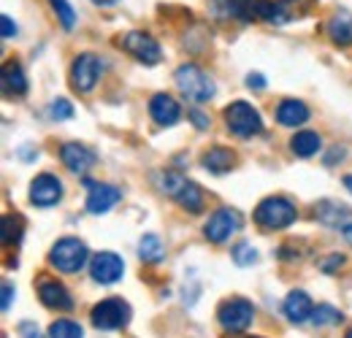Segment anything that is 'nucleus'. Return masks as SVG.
<instances>
[{"label":"nucleus","mask_w":352,"mask_h":338,"mask_svg":"<svg viewBox=\"0 0 352 338\" xmlns=\"http://www.w3.org/2000/svg\"><path fill=\"white\" fill-rule=\"evenodd\" d=\"M174 82H176V89H179L187 100H192V103H206V100H212L214 92H217L212 76H209L206 71H201L198 65H192V63H184V65L176 68Z\"/></svg>","instance_id":"nucleus-1"},{"label":"nucleus","mask_w":352,"mask_h":338,"mask_svg":"<svg viewBox=\"0 0 352 338\" xmlns=\"http://www.w3.org/2000/svg\"><path fill=\"white\" fill-rule=\"evenodd\" d=\"M252 219L263 230H282V227H290L296 222V206L282 195H271V198H263L258 203Z\"/></svg>","instance_id":"nucleus-2"},{"label":"nucleus","mask_w":352,"mask_h":338,"mask_svg":"<svg viewBox=\"0 0 352 338\" xmlns=\"http://www.w3.org/2000/svg\"><path fill=\"white\" fill-rule=\"evenodd\" d=\"M160 190H163L166 195H171L176 203H179L182 209H187V212L198 214L204 209V192H201V187L192 184V181H187V179H184L182 173H176V170L163 173Z\"/></svg>","instance_id":"nucleus-3"},{"label":"nucleus","mask_w":352,"mask_h":338,"mask_svg":"<svg viewBox=\"0 0 352 338\" xmlns=\"http://www.w3.org/2000/svg\"><path fill=\"white\" fill-rule=\"evenodd\" d=\"M89 257V249L85 241H79V238H60L54 247H52V252H49V262L60 271V273H76V271H82L85 268V262H87Z\"/></svg>","instance_id":"nucleus-4"},{"label":"nucleus","mask_w":352,"mask_h":338,"mask_svg":"<svg viewBox=\"0 0 352 338\" xmlns=\"http://www.w3.org/2000/svg\"><path fill=\"white\" fill-rule=\"evenodd\" d=\"M225 125L233 135L239 138H252L263 130V120H261V111L244 100H236L225 109Z\"/></svg>","instance_id":"nucleus-5"},{"label":"nucleus","mask_w":352,"mask_h":338,"mask_svg":"<svg viewBox=\"0 0 352 338\" xmlns=\"http://www.w3.org/2000/svg\"><path fill=\"white\" fill-rule=\"evenodd\" d=\"M89 319L98 330H120L131 322V306L122 297H106L98 306H92Z\"/></svg>","instance_id":"nucleus-6"},{"label":"nucleus","mask_w":352,"mask_h":338,"mask_svg":"<svg viewBox=\"0 0 352 338\" xmlns=\"http://www.w3.org/2000/svg\"><path fill=\"white\" fill-rule=\"evenodd\" d=\"M217 319H220L225 333H244L255 319V306L244 297L222 300L220 308H217Z\"/></svg>","instance_id":"nucleus-7"},{"label":"nucleus","mask_w":352,"mask_h":338,"mask_svg":"<svg viewBox=\"0 0 352 338\" xmlns=\"http://www.w3.org/2000/svg\"><path fill=\"white\" fill-rule=\"evenodd\" d=\"M120 46H122L128 54H133L138 63H144V65H157L160 57H163L160 43L155 41L149 33H141V30L125 33V36L120 38Z\"/></svg>","instance_id":"nucleus-8"},{"label":"nucleus","mask_w":352,"mask_h":338,"mask_svg":"<svg viewBox=\"0 0 352 338\" xmlns=\"http://www.w3.org/2000/svg\"><path fill=\"white\" fill-rule=\"evenodd\" d=\"M239 230H241V214L236 212V209H217L206 219V225H204V236L212 244H225Z\"/></svg>","instance_id":"nucleus-9"},{"label":"nucleus","mask_w":352,"mask_h":338,"mask_svg":"<svg viewBox=\"0 0 352 338\" xmlns=\"http://www.w3.org/2000/svg\"><path fill=\"white\" fill-rule=\"evenodd\" d=\"M100 71H103V65H100L98 54H92V52L79 54L71 63V84H74V89L76 92H92L98 79H100Z\"/></svg>","instance_id":"nucleus-10"},{"label":"nucleus","mask_w":352,"mask_h":338,"mask_svg":"<svg viewBox=\"0 0 352 338\" xmlns=\"http://www.w3.org/2000/svg\"><path fill=\"white\" fill-rule=\"evenodd\" d=\"M63 198V181L54 173H38L30 181V203L38 209H49L57 206Z\"/></svg>","instance_id":"nucleus-11"},{"label":"nucleus","mask_w":352,"mask_h":338,"mask_svg":"<svg viewBox=\"0 0 352 338\" xmlns=\"http://www.w3.org/2000/svg\"><path fill=\"white\" fill-rule=\"evenodd\" d=\"M89 273L98 284H117L125 273V260L114 252H98L89 260Z\"/></svg>","instance_id":"nucleus-12"},{"label":"nucleus","mask_w":352,"mask_h":338,"mask_svg":"<svg viewBox=\"0 0 352 338\" xmlns=\"http://www.w3.org/2000/svg\"><path fill=\"white\" fill-rule=\"evenodd\" d=\"M60 160H63V166L71 170V173H79V176H85L92 166H95V152L85 146V144H79V141H68V144H63L60 146Z\"/></svg>","instance_id":"nucleus-13"},{"label":"nucleus","mask_w":352,"mask_h":338,"mask_svg":"<svg viewBox=\"0 0 352 338\" xmlns=\"http://www.w3.org/2000/svg\"><path fill=\"white\" fill-rule=\"evenodd\" d=\"M89 190L87 195V212L89 214H106L111 212L120 201H122V192H120V187H114V184H95V181H85Z\"/></svg>","instance_id":"nucleus-14"},{"label":"nucleus","mask_w":352,"mask_h":338,"mask_svg":"<svg viewBox=\"0 0 352 338\" xmlns=\"http://www.w3.org/2000/svg\"><path fill=\"white\" fill-rule=\"evenodd\" d=\"M149 114H152V120L160 127H171L179 122L182 109H179V103H176L171 95L157 92V95H152V100H149Z\"/></svg>","instance_id":"nucleus-15"},{"label":"nucleus","mask_w":352,"mask_h":338,"mask_svg":"<svg viewBox=\"0 0 352 338\" xmlns=\"http://www.w3.org/2000/svg\"><path fill=\"white\" fill-rule=\"evenodd\" d=\"M38 297H41V303H44L46 308H52V311H71L74 308L71 293L60 282H52V279H44L38 284Z\"/></svg>","instance_id":"nucleus-16"},{"label":"nucleus","mask_w":352,"mask_h":338,"mask_svg":"<svg viewBox=\"0 0 352 338\" xmlns=\"http://www.w3.org/2000/svg\"><path fill=\"white\" fill-rule=\"evenodd\" d=\"M309 120V109L304 100L287 98L276 106V122L282 127H301Z\"/></svg>","instance_id":"nucleus-17"},{"label":"nucleus","mask_w":352,"mask_h":338,"mask_svg":"<svg viewBox=\"0 0 352 338\" xmlns=\"http://www.w3.org/2000/svg\"><path fill=\"white\" fill-rule=\"evenodd\" d=\"M285 314H287L290 322L301 325V322L311 319V314H314V303H311V297H309L304 290H293L290 295L285 297Z\"/></svg>","instance_id":"nucleus-18"},{"label":"nucleus","mask_w":352,"mask_h":338,"mask_svg":"<svg viewBox=\"0 0 352 338\" xmlns=\"http://www.w3.org/2000/svg\"><path fill=\"white\" fill-rule=\"evenodd\" d=\"M317 219L322 222V225H328V227H347L352 225V212L347 206H342V203H320L317 206Z\"/></svg>","instance_id":"nucleus-19"},{"label":"nucleus","mask_w":352,"mask_h":338,"mask_svg":"<svg viewBox=\"0 0 352 338\" xmlns=\"http://www.w3.org/2000/svg\"><path fill=\"white\" fill-rule=\"evenodd\" d=\"M328 36L331 41L339 46H350L352 43V14L350 11H336L328 22Z\"/></svg>","instance_id":"nucleus-20"},{"label":"nucleus","mask_w":352,"mask_h":338,"mask_svg":"<svg viewBox=\"0 0 352 338\" xmlns=\"http://www.w3.org/2000/svg\"><path fill=\"white\" fill-rule=\"evenodd\" d=\"M201 163H204V168L209 170V173H228V170L233 168V163H236V155H233L230 149L214 146V149L204 152Z\"/></svg>","instance_id":"nucleus-21"},{"label":"nucleus","mask_w":352,"mask_h":338,"mask_svg":"<svg viewBox=\"0 0 352 338\" xmlns=\"http://www.w3.org/2000/svg\"><path fill=\"white\" fill-rule=\"evenodd\" d=\"M320 146H322V138L314 130H301L290 138V149H293L296 157H311V155L320 152Z\"/></svg>","instance_id":"nucleus-22"},{"label":"nucleus","mask_w":352,"mask_h":338,"mask_svg":"<svg viewBox=\"0 0 352 338\" xmlns=\"http://www.w3.org/2000/svg\"><path fill=\"white\" fill-rule=\"evenodd\" d=\"M3 87H6L8 95H25V92H28L25 71H22L16 63H6V65H3Z\"/></svg>","instance_id":"nucleus-23"},{"label":"nucleus","mask_w":352,"mask_h":338,"mask_svg":"<svg viewBox=\"0 0 352 338\" xmlns=\"http://www.w3.org/2000/svg\"><path fill=\"white\" fill-rule=\"evenodd\" d=\"M138 257H141L144 262H160V260L166 257L163 241H160L155 233H146V236H141V241H138Z\"/></svg>","instance_id":"nucleus-24"},{"label":"nucleus","mask_w":352,"mask_h":338,"mask_svg":"<svg viewBox=\"0 0 352 338\" xmlns=\"http://www.w3.org/2000/svg\"><path fill=\"white\" fill-rule=\"evenodd\" d=\"M252 8H255V19H265V22H287V11L271 0H252Z\"/></svg>","instance_id":"nucleus-25"},{"label":"nucleus","mask_w":352,"mask_h":338,"mask_svg":"<svg viewBox=\"0 0 352 338\" xmlns=\"http://www.w3.org/2000/svg\"><path fill=\"white\" fill-rule=\"evenodd\" d=\"M344 317H342V311L339 308H333V306H328V303H320V306H314V314H311V322L317 325V328H328V325H339Z\"/></svg>","instance_id":"nucleus-26"},{"label":"nucleus","mask_w":352,"mask_h":338,"mask_svg":"<svg viewBox=\"0 0 352 338\" xmlns=\"http://www.w3.org/2000/svg\"><path fill=\"white\" fill-rule=\"evenodd\" d=\"M49 338H85V330L74 319H57L49 325Z\"/></svg>","instance_id":"nucleus-27"},{"label":"nucleus","mask_w":352,"mask_h":338,"mask_svg":"<svg viewBox=\"0 0 352 338\" xmlns=\"http://www.w3.org/2000/svg\"><path fill=\"white\" fill-rule=\"evenodd\" d=\"M22 238V219L19 216H3V244H19Z\"/></svg>","instance_id":"nucleus-28"},{"label":"nucleus","mask_w":352,"mask_h":338,"mask_svg":"<svg viewBox=\"0 0 352 338\" xmlns=\"http://www.w3.org/2000/svg\"><path fill=\"white\" fill-rule=\"evenodd\" d=\"M49 5L54 8V14L60 16V22H63L65 30H71L76 25V14H74V8H71L68 0H49Z\"/></svg>","instance_id":"nucleus-29"},{"label":"nucleus","mask_w":352,"mask_h":338,"mask_svg":"<svg viewBox=\"0 0 352 338\" xmlns=\"http://www.w3.org/2000/svg\"><path fill=\"white\" fill-rule=\"evenodd\" d=\"M233 262L236 265H255L258 262V249L252 244H247V241L236 244L233 247Z\"/></svg>","instance_id":"nucleus-30"},{"label":"nucleus","mask_w":352,"mask_h":338,"mask_svg":"<svg viewBox=\"0 0 352 338\" xmlns=\"http://www.w3.org/2000/svg\"><path fill=\"white\" fill-rule=\"evenodd\" d=\"M49 117H52V120H57V122L71 120V117H74V106H71V100H65V98L52 100V106H49Z\"/></svg>","instance_id":"nucleus-31"},{"label":"nucleus","mask_w":352,"mask_h":338,"mask_svg":"<svg viewBox=\"0 0 352 338\" xmlns=\"http://www.w3.org/2000/svg\"><path fill=\"white\" fill-rule=\"evenodd\" d=\"M342 265H344V257H342V254H333V257H328V260L320 262V268H322L325 273H333V271L342 268Z\"/></svg>","instance_id":"nucleus-32"},{"label":"nucleus","mask_w":352,"mask_h":338,"mask_svg":"<svg viewBox=\"0 0 352 338\" xmlns=\"http://www.w3.org/2000/svg\"><path fill=\"white\" fill-rule=\"evenodd\" d=\"M187 117L192 120V125L198 127V130H206V127H209V117H206V114H201L198 109H190V111H187Z\"/></svg>","instance_id":"nucleus-33"},{"label":"nucleus","mask_w":352,"mask_h":338,"mask_svg":"<svg viewBox=\"0 0 352 338\" xmlns=\"http://www.w3.org/2000/svg\"><path fill=\"white\" fill-rule=\"evenodd\" d=\"M0 25H3V38H14V36H16V25L11 22V16H8V14H3V16H0Z\"/></svg>","instance_id":"nucleus-34"},{"label":"nucleus","mask_w":352,"mask_h":338,"mask_svg":"<svg viewBox=\"0 0 352 338\" xmlns=\"http://www.w3.org/2000/svg\"><path fill=\"white\" fill-rule=\"evenodd\" d=\"M19 338H41V333H38V328L33 322H22L19 325Z\"/></svg>","instance_id":"nucleus-35"},{"label":"nucleus","mask_w":352,"mask_h":338,"mask_svg":"<svg viewBox=\"0 0 352 338\" xmlns=\"http://www.w3.org/2000/svg\"><path fill=\"white\" fill-rule=\"evenodd\" d=\"M11 297H14V287L6 282V284H3V311L11 308Z\"/></svg>","instance_id":"nucleus-36"},{"label":"nucleus","mask_w":352,"mask_h":338,"mask_svg":"<svg viewBox=\"0 0 352 338\" xmlns=\"http://www.w3.org/2000/svg\"><path fill=\"white\" fill-rule=\"evenodd\" d=\"M247 87H255V89H263L265 87V79L261 76V74H250L247 76Z\"/></svg>","instance_id":"nucleus-37"},{"label":"nucleus","mask_w":352,"mask_h":338,"mask_svg":"<svg viewBox=\"0 0 352 338\" xmlns=\"http://www.w3.org/2000/svg\"><path fill=\"white\" fill-rule=\"evenodd\" d=\"M95 5H114V3H120V0H92Z\"/></svg>","instance_id":"nucleus-38"},{"label":"nucleus","mask_w":352,"mask_h":338,"mask_svg":"<svg viewBox=\"0 0 352 338\" xmlns=\"http://www.w3.org/2000/svg\"><path fill=\"white\" fill-rule=\"evenodd\" d=\"M342 233H344V238H347V241H350V244H352V225H347V227H344Z\"/></svg>","instance_id":"nucleus-39"},{"label":"nucleus","mask_w":352,"mask_h":338,"mask_svg":"<svg viewBox=\"0 0 352 338\" xmlns=\"http://www.w3.org/2000/svg\"><path fill=\"white\" fill-rule=\"evenodd\" d=\"M344 187L352 192V173H347V176H344Z\"/></svg>","instance_id":"nucleus-40"},{"label":"nucleus","mask_w":352,"mask_h":338,"mask_svg":"<svg viewBox=\"0 0 352 338\" xmlns=\"http://www.w3.org/2000/svg\"><path fill=\"white\" fill-rule=\"evenodd\" d=\"M344 338H352V330H350V333H347V336H344Z\"/></svg>","instance_id":"nucleus-41"}]
</instances>
